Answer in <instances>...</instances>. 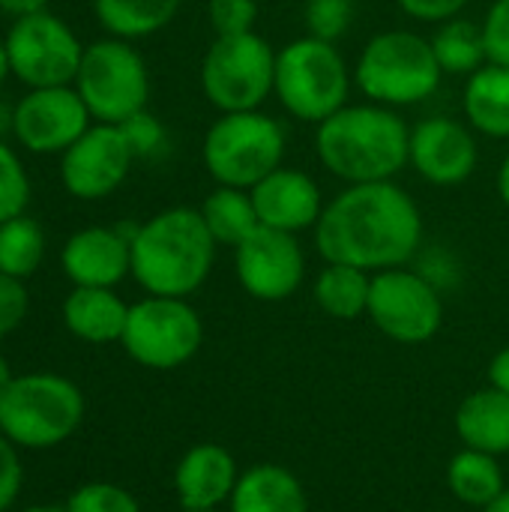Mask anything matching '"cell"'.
Returning <instances> with one entry per match:
<instances>
[{
    "label": "cell",
    "instance_id": "6da1fadb",
    "mask_svg": "<svg viewBox=\"0 0 509 512\" xmlns=\"http://www.w3.org/2000/svg\"><path fill=\"white\" fill-rule=\"evenodd\" d=\"M423 234L420 204L402 183H354L324 204L315 225V249L324 264L381 273L408 267L423 249Z\"/></svg>",
    "mask_w": 509,
    "mask_h": 512
},
{
    "label": "cell",
    "instance_id": "7a4b0ae2",
    "mask_svg": "<svg viewBox=\"0 0 509 512\" xmlns=\"http://www.w3.org/2000/svg\"><path fill=\"white\" fill-rule=\"evenodd\" d=\"M315 156L342 186L396 180L411 159V123L378 102H348L315 126Z\"/></svg>",
    "mask_w": 509,
    "mask_h": 512
},
{
    "label": "cell",
    "instance_id": "3957f363",
    "mask_svg": "<svg viewBox=\"0 0 509 512\" xmlns=\"http://www.w3.org/2000/svg\"><path fill=\"white\" fill-rule=\"evenodd\" d=\"M219 243L198 207L174 204L135 225L132 279L153 297H192L210 279Z\"/></svg>",
    "mask_w": 509,
    "mask_h": 512
},
{
    "label": "cell",
    "instance_id": "277c9868",
    "mask_svg": "<svg viewBox=\"0 0 509 512\" xmlns=\"http://www.w3.org/2000/svg\"><path fill=\"white\" fill-rule=\"evenodd\" d=\"M444 78L429 36L408 27L375 33L354 63V90L366 102L396 111L429 102Z\"/></svg>",
    "mask_w": 509,
    "mask_h": 512
},
{
    "label": "cell",
    "instance_id": "5b68a950",
    "mask_svg": "<svg viewBox=\"0 0 509 512\" xmlns=\"http://www.w3.org/2000/svg\"><path fill=\"white\" fill-rule=\"evenodd\" d=\"M354 66H348L339 42L297 36L276 48L273 99L291 120L318 126L351 102Z\"/></svg>",
    "mask_w": 509,
    "mask_h": 512
},
{
    "label": "cell",
    "instance_id": "8992f818",
    "mask_svg": "<svg viewBox=\"0 0 509 512\" xmlns=\"http://www.w3.org/2000/svg\"><path fill=\"white\" fill-rule=\"evenodd\" d=\"M285 156L288 126L264 108L216 114L201 141V162L216 186L252 189L282 168Z\"/></svg>",
    "mask_w": 509,
    "mask_h": 512
},
{
    "label": "cell",
    "instance_id": "52a82bcc",
    "mask_svg": "<svg viewBox=\"0 0 509 512\" xmlns=\"http://www.w3.org/2000/svg\"><path fill=\"white\" fill-rule=\"evenodd\" d=\"M81 420L84 396L63 375H15L0 396V432L15 447H57L81 426Z\"/></svg>",
    "mask_w": 509,
    "mask_h": 512
},
{
    "label": "cell",
    "instance_id": "ba28073f",
    "mask_svg": "<svg viewBox=\"0 0 509 512\" xmlns=\"http://www.w3.org/2000/svg\"><path fill=\"white\" fill-rule=\"evenodd\" d=\"M276 48L258 30L213 36L201 57L198 84L216 114L258 111L273 96Z\"/></svg>",
    "mask_w": 509,
    "mask_h": 512
},
{
    "label": "cell",
    "instance_id": "9c48e42d",
    "mask_svg": "<svg viewBox=\"0 0 509 512\" xmlns=\"http://www.w3.org/2000/svg\"><path fill=\"white\" fill-rule=\"evenodd\" d=\"M93 123L120 126L150 102V66L129 39L102 36L84 45L78 75L72 81Z\"/></svg>",
    "mask_w": 509,
    "mask_h": 512
},
{
    "label": "cell",
    "instance_id": "30bf717a",
    "mask_svg": "<svg viewBox=\"0 0 509 512\" xmlns=\"http://www.w3.org/2000/svg\"><path fill=\"white\" fill-rule=\"evenodd\" d=\"M204 342V324L195 306L183 297H153L129 306L120 345L126 354L156 372L186 366Z\"/></svg>",
    "mask_w": 509,
    "mask_h": 512
},
{
    "label": "cell",
    "instance_id": "8fae6325",
    "mask_svg": "<svg viewBox=\"0 0 509 512\" xmlns=\"http://www.w3.org/2000/svg\"><path fill=\"white\" fill-rule=\"evenodd\" d=\"M3 42L12 78L27 90L72 84L84 57V42L78 33L48 9L12 21Z\"/></svg>",
    "mask_w": 509,
    "mask_h": 512
},
{
    "label": "cell",
    "instance_id": "7c38bea8",
    "mask_svg": "<svg viewBox=\"0 0 509 512\" xmlns=\"http://www.w3.org/2000/svg\"><path fill=\"white\" fill-rule=\"evenodd\" d=\"M369 321L378 333L399 345H423L438 336L444 324L441 291L411 264L372 273Z\"/></svg>",
    "mask_w": 509,
    "mask_h": 512
},
{
    "label": "cell",
    "instance_id": "4fadbf2b",
    "mask_svg": "<svg viewBox=\"0 0 509 512\" xmlns=\"http://www.w3.org/2000/svg\"><path fill=\"white\" fill-rule=\"evenodd\" d=\"M93 117L72 84L63 87H30L15 102L12 138L18 147L36 156L66 153L87 129Z\"/></svg>",
    "mask_w": 509,
    "mask_h": 512
},
{
    "label": "cell",
    "instance_id": "5bb4252c",
    "mask_svg": "<svg viewBox=\"0 0 509 512\" xmlns=\"http://www.w3.org/2000/svg\"><path fill=\"white\" fill-rule=\"evenodd\" d=\"M135 162L120 126L93 123L60 153V183L75 201H105L129 180Z\"/></svg>",
    "mask_w": 509,
    "mask_h": 512
},
{
    "label": "cell",
    "instance_id": "9a60e30c",
    "mask_svg": "<svg viewBox=\"0 0 509 512\" xmlns=\"http://www.w3.org/2000/svg\"><path fill=\"white\" fill-rule=\"evenodd\" d=\"M234 276L252 300L282 303L294 297L306 279V252L300 237L261 225L234 249Z\"/></svg>",
    "mask_w": 509,
    "mask_h": 512
},
{
    "label": "cell",
    "instance_id": "2e32d148",
    "mask_svg": "<svg viewBox=\"0 0 509 512\" xmlns=\"http://www.w3.org/2000/svg\"><path fill=\"white\" fill-rule=\"evenodd\" d=\"M408 168L429 186H462L480 168V135L450 114L423 117L411 126Z\"/></svg>",
    "mask_w": 509,
    "mask_h": 512
},
{
    "label": "cell",
    "instance_id": "e0dca14e",
    "mask_svg": "<svg viewBox=\"0 0 509 512\" xmlns=\"http://www.w3.org/2000/svg\"><path fill=\"white\" fill-rule=\"evenodd\" d=\"M135 225H87L63 243L60 267L75 288H114L132 276Z\"/></svg>",
    "mask_w": 509,
    "mask_h": 512
},
{
    "label": "cell",
    "instance_id": "ac0fdd59",
    "mask_svg": "<svg viewBox=\"0 0 509 512\" xmlns=\"http://www.w3.org/2000/svg\"><path fill=\"white\" fill-rule=\"evenodd\" d=\"M258 222L273 231H288V234H303L315 231L321 213H324V189L321 183L294 165H282L273 174H267L261 183L249 189Z\"/></svg>",
    "mask_w": 509,
    "mask_h": 512
},
{
    "label": "cell",
    "instance_id": "d6986e66",
    "mask_svg": "<svg viewBox=\"0 0 509 512\" xmlns=\"http://www.w3.org/2000/svg\"><path fill=\"white\" fill-rule=\"evenodd\" d=\"M237 459L219 444H195L174 471V492L183 510H219L240 483Z\"/></svg>",
    "mask_w": 509,
    "mask_h": 512
},
{
    "label": "cell",
    "instance_id": "ffe728a7",
    "mask_svg": "<svg viewBox=\"0 0 509 512\" xmlns=\"http://www.w3.org/2000/svg\"><path fill=\"white\" fill-rule=\"evenodd\" d=\"M462 120L489 141H509V66L483 63L465 78Z\"/></svg>",
    "mask_w": 509,
    "mask_h": 512
},
{
    "label": "cell",
    "instance_id": "44dd1931",
    "mask_svg": "<svg viewBox=\"0 0 509 512\" xmlns=\"http://www.w3.org/2000/svg\"><path fill=\"white\" fill-rule=\"evenodd\" d=\"M129 306L114 288H72L63 300L66 330L90 345L120 342L126 330Z\"/></svg>",
    "mask_w": 509,
    "mask_h": 512
},
{
    "label": "cell",
    "instance_id": "7402d4cb",
    "mask_svg": "<svg viewBox=\"0 0 509 512\" xmlns=\"http://www.w3.org/2000/svg\"><path fill=\"white\" fill-rule=\"evenodd\" d=\"M228 507L231 512H309V498L288 468L264 462L240 474Z\"/></svg>",
    "mask_w": 509,
    "mask_h": 512
},
{
    "label": "cell",
    "instance_id": "603a6c76",
    "mask_svg": "<svg viewBox=\"0 0 509 512\" xmlns=\"http://www.w3.org/2000/svg\"><path fill=\"white\" fill-rule=\"evenodd\" d=\"M456 432L471 450L492 456L509 453V393L486 387L465 396L456 411Z\"/></svg>",
    "mask_w": 509,
    "mask_h": 512
},
{
    "label": "cell",
    "instance_id": "cb8c5ba5",
    "mask_svg": "<svg viewBox=\"0 0 509 512\" xmlns=\"http://www.w3.org/2000/svg\"><path fill=\"white\" fill-rule=\"evenodd\" d=\"M180 9L183 0H93V15L105 36L129 42L162 33Z\"/></svg>",
    "mask_w": 509,
    "mask_h": 512
},
{
    "label": "cell",
    "instance_id": "d4e9b609",
    "mask_svg": "<svg viewBox=\"0 0 509 512\" xmlns=\"http://www.w3.org/2000/svg\"><path fill=\"white\" fill-rule=\"evenodd\" d=\"M447 489L456 501L486 510L507 489L504 468L498 465V456L465 447L447 465Z\"/></svg>",
    "mask_w": 509,
    "mask_h": 512
},
{
    "label": "cell",
    "instance_id": "484cf974",
    "mask_svg": "<svg viewBox=\"0 0 509 512\" xmlns=\"http://www.w3.org/2000/svg\"><path fill=\"white\" fill-rule=\"evenodd\" d=\"M372 273L351 264H324L315 276V303L336 321H357L369 309Z\"/></svg>",
    "mask_w": 509,
    "mask_h": 512
},
{
    "label": "cell",
    "instance_id": "4316f807",
    "mask_svg": "<svg viewBox=\"0 0 509 512\" xmlns=\"http://www.w3.org/2000/svg\"><path fill=\"white\" fill-rule=\"evenodd\" d=\"M198 210L213 240L228 249H237L246 237H252L261 228L249 189L213 186V192L201 201Z\"/></svg>",
    "mask_w": 509,
    "mask_h": 512
},
{
    "label": "cell",
    "instance_id": "83f0119b",
    "mask_svg": "<svg viewBox=\"0 0 509 512\" xmlns=\"http://www.w3.org/2000/svg\"><path fill=\"white\" fill-rule=\"evenodd\" d=\"M429 42H432V51H435L438 66L444 69V75L468 78L483 63H489L486 45H483V30H480L477 21L465 18V15L450 18L444 24H435Z\"/></svg>",
    "mask_w": 509,
    "mask_h": 512
},
{
    "label": "cell",
    "instance_id": "f1b7e54d",
    "mask_svg": "<svg viewBox=\"0 0 509 512\" xmlns=\"http://www.w3.org/2000/svg\"><path fill=\"white\" fill-rule=\"evenodd\" d=\"M42 258H45V231L33 216L21 213L15 219L0 222V273L24 282L39 270Z\"/></svg>",
    "mask_w": 509,
    "mask_h": 512
},
{
    "label": "cell",
    "instance_id": "f546056e",
    "mask_svg": "<svg viewBox=\"0 0 509 512\" xmlns=\"http://www.w3.org/2000/svg\"><path fill=\"white\" fill-rule=\"evenodd\" d=\"M30 174L9 141H0V222L27 213Z\"/></svg>",
    "mask_w": 509,
    "mask_h": 512
},
{
    "label": "cell",
    "instance_id": "4dcf8cb0",
    "mask_svg": "<svg viewBox=\"0 0 509 512\" xmlns=\"http://www.w3.org/2000/svg\"><path fill=\"white\" fill-rule=\"evenodd\" d=\"M357 21V0H306L303 24L309 36L339 42Z\"/></svg>",
    "mask_w": 509,
    "mask_h": 512
},
{
    "label": "cell",
    "instance_id": "1f68e13d",
    "mask_svg": "<svg viewBox=\"0 0 509 512\" xmlns=\"http://www.w3.org/2000/svg\"><path fill=\"white\" fill-rule=\"evenodd\" d=\"M120 129H123V135L129 141V150L135 153L138 162L141 159H159V156L168 153V129L150 108H144V111L132 114L129 120H123Z\"/></svg>",
    "mask_w": 509,
    "mask_h": 512
},
{
    "label": "cell",
    "instance_id": "d6a6232c",
    "mask_svg": "<svg viewBox=\"0 0 509 512\" xmlns=\"http://www.w3.org/2000/svg\"><path fill=\"white\" fill-rule=\"evenodd\" d=\"M66 512H141L132 492L114 483H87L72 492Z\"/></svg>",
    "mask_w": 509,
    "mask_h": 512
},
{
    "label": "cell",
    "instance_id": "836d02e7",
    "mask_svg": "<svg viewBox=\"0 0 509 512\" xmlns=\"http://www.w3.org/2000/svg\"><path fill=\"white\" fill-rule=\"evenodd\" d=\"M261 0H207V24L213 36L252 33L258 24Z\"/></svg>",
    "mask_w": 509,
    "mask_h": 512
},
{
    "label": "cell",
    "instance_id": "e575fe53",
    "mask_svg": "<svg viewBox=\"0 0 509 512\" xmlns=\"http://www.w3.org/2000/svg\"><path fill=\"white\" fill-rule=\"evenodd\" d=\"M483 45H486V57L489 63H501L509 66V0H492L483 21Z\"/></svg>",
    "mask_w": 509,
    "mask_h": 512
},
{
    "label": "cell",
    "instance_id": "d590c367",
    "mask_svg": "<svg viewBox=\"0 0 509 512\" xmlns=\"http://www.w3.org/2000/svg\"><path fill=\"white\" fill-rule=\"evenodd\" d=\"M414 270L420 276H426L438 291H447L450 285H456L459 279V258L444 249V246H432V249H420L417 258H414Z\"/></svg>",
    "mask_w": 509,
    "mask_h": 512
},
{
    "label": "cell",
    "instance_id": "8d00e7d4",
    "mask_svg": "<svg viewBox=\"0 0 509 512\" xmlns=\"http://www.w3.org/2000/svg\"><path fill=\"white\" fill-rule=\"evenodd\" d=\"M27 306H30V297H27L24 282L0 273V339H6L9 333L21 327V321L27 318Z\"/></svg>",
    "mask_w": 509,
    "mask_h": 512
},
{
    "label": "cell",
    "instance_id": "74e56055",
    "mask_svg": "<svg viewBox=\"0 0 509 512\" xmlns=\"http://www.w3.org/2000/svg\"><path fill=\"white\" fill-rule=\"evenodd\" d=\"M399 12L417 24H444L450 18L465 15L471 0H396Z\"/></svg>",
    "mask_w": 509,
    "mask_h": 512
},
{
    "label": "cell",
    "instance_id": "f35d334b",
    "mask_svg": "<svg viewBox=\"0 0 509 512\" xmlns=\"http://www.w3.org/2000/svg\"><path fill=\"white\" fill-rule=\"evenodd\" d=\"M18 489H21V462L15 444L6 435H0V512L15 504Z\"/></svg>",
    "mask_w": 509,
    "mask_h": 512
},
{
    "label": "cell",
    "instance_id": "ab89813d",
    "mask_svg": "<svg viewBox=\"0 0 509 512\" xmlns=\"http://www.w3.org/2000/svg\"><path fill=\"white\" fill-rule=\"evenodd\" d=\"M489 387L501 390V393H509V345L501 348L492 363H489Z\"/></svg>",
    "mask_w": 509,
    "mask_h": 512
},
{
    "label": "cell",
    "instance_id": "60d3db41",
    "mask_svg": "<svg viewBox=\"0 0 509 512\" xmlns=\"http://www.w3.org/2000/svg\"><path fill=\"white\" fill-rule=\"evenodd\" d=\"M48 9V0H0V12L12 21L18 18H27V15H36Z\"/></svg>",
    "mask_w": 509,
    "mask_h": 512
},
{
    "label": "cell",
    "instance_id": "b9f144b4",
    "mask_svg": "<svg viewBox=\"0 0 509 512\" xmlns=\"http://www.w3.org/2000/svg\"><path fill=\"white\" fill-rule=\"evenodd\" d=\"M495 192H498L501 204L509 210V150L504 153V159H501V165L495 171Z\"/></svg>",
    "mask_w": 509,
    "mask_h": 512
},
{
    "label": "cell",
    "instance_id": "7bdbcfd3",
    "mask_svg": "<svg viewBox=\"0 0 509 512\" xmlns=\"http://www.w3.org/2000/svg\"><path fill=\"white\" fill-rule=\"evenodd\" d=\"M12 117H15V105H9L0 96V141H6L12 135Z\"/></svg>",
    "mask_w": 509,
    "mask_h": 512
},
{
    "label": "cell",
    "instance_id": "ee69618b",
    "mask_svg": "<svg viewBox=\"0 0 509 512\" xmlns=\"http://www.w3.org/2000/svg\"><path fill=\"white\" fill-rule=\"evenodd\" d=\"M9 75H12V69H9V54H6V42H3V36H0V87L6 84Z\"/></svg>",
    "mask_w": 509,
    "mask_h": 512
},
{
    "label": "cell",
    "instance_id": "f6af8a7d",
    "mask_svg": "<svg viewBox=\"0 0 509 512\" xmlns=\"http://www.w3.org/2000/svg\"><path fill=\"white\" fill-rule=\"evenodd\" d=\"M15 375H12V369H9V363L0 357V396H3V390L9 387V381H12Z\"/></svg>",
    "mask_w": 509,
    "mask_h": 512
},
{
    "label": "cell",
    "instance_id": "bcb514c9",
    "mask_svg": "<svg viewBox=\"0 0 509 512\" xmlns=\"http://www.w3.org/2000/svg\"><path fill=\"white\" fill-rule=\"evenodd\" d=\"M483 512H509V489H504V495L498 501H492Z\"/></svg>",
    "mask_w": 509,
    "mask_h": 512
},
{
    "label": "cell",
    "instance_id": "7dc6e473",
    "mask_svg": "<svg viewBox=\"0 0 509 512\" xmlns=\"http://www.w3.org/2000/svg\"><path fill=\"white\" fill-rule=\"evenodd\" d=\"M21 512H66V507H30V510Z\"/></svg>",
    "mask_w": 509,
    "mask_h": 512
},
{
    "label": "cell",
    "instance_id": "c3c4849f",
    "mask_svg": "<svg viewBox=\"0 0 509 512\" xmlns=\"http://www.w3.org/2000/svg\"><path fill=\"white\" fill-rule=\"evenodd\" d=\"M183 512H219V510H183Z\"/></svg>",
    "mask_w": 509,
    "mask_h": 512
}]
</instances>
